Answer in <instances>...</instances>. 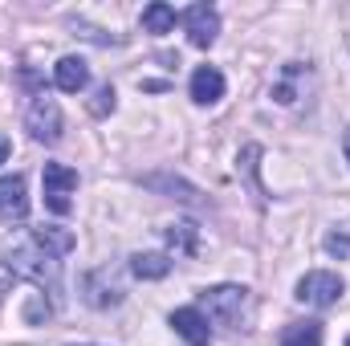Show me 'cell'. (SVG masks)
Wrapping results in <instances>:
<instances>
[{
  "label": "cell",
  "mask_w": 350,
  "mask_h": 346,
  "mask_svg": "<svg viewBox=\"0 0 350 346\" xmlns=\"http://www.w3.org/2000/svg\"><path fill=\"white\" fill-rule=\"evenodd\" d=\"M94 114H110L114 110V90L110 86H98V94H94V106H90Z\"/></svg>",
  "instance_id": "e0dca14e"
},
{
  "label": "cell",
  "mask_w": 350,
  "mask_h": 346,
  "mask_svg": "<svg viewBox=\"0 0 350 346\" xmlns=\"http://www.w3.org/2000/svg\"><path fill=\"white\" fill-rule=\"evenodd\" d=\"M172 330L183 338V343H191V346H208L212 343V326H208L204 310H196V306H179V310H172Z\"/></svg>",
  "instance_id": "52a82bcc"
},
{
  "label": "cell",
  "mask_w": 350,
  "mask_h": 346,
  "mask_svg": "<svg viewBox=\"0 0 350 346\" xmlns=\"http://www.w3.org/2000/svg\"><path fill=\"white\" fill-rule=\"evenodd\" d=\"M53 82H57V90H66V94L86 90V82H90L86 62H82V57H62V62L53 66Z\"/></svg>",
  "instance_id": "7c38bea8"
},
{
  "label": "cell",
  "mask_w": 350,
  "mask_h": 346,
  "mask_svg": "<svg viewBox=\"0 0 350 346\" xmlns=\"http://www.w3.org/2000/svg\"><path fill=\"white\" fill-rule=\"evenodd\" d=\"M8 151H12V147H8V139L0 135V163H8Z\"/></svg>",
  "instance_id": "d6986e66"
},
{
  "label": "cell",
  "mask_w": 350,
  "mask_h": 346,
  "mask_svg": "<svg viewBox=\"0 0 350 346\" xmlns=\"http://www.w3.org/2000/svg\"><path fill=\"white\" fill-rule=\"evenodd\" d=\"M131 273L143 277V281H159L172 273V257L167 253H135L131 257Z\"/></svg>",
  "instance_id": "4fadbf2b"
},
{
  "label": "cell",
  "mask_w": 350,
  "mask_h": 346,
  "mask_svg": "<svg viewBox=\"0 0 350 346\" xmlns=\"http://www.w3.org/2000/svg\"><path fill=\"white\" fill-rule=\"evenodd\" d=\"M224 98V74L216 70V66H200L196 74H191V102L196 106H212V102H220Z\"/></svg>",
  "instance_id": "30bf717a"
},
{
  "label": "cell",
  "mask_w": 350,
  "mask_h": 346,
  "mask_svg": "<svg viewBox=\"0 0 350 346\" xmlns=\"http://www.w3.org/2000/svg\"><path fill=\"white\" fill-rule=\"evenodd\" d=\"M342 293H347V281H342L338 273H326V269H314V273H306V277L297 281V302H301V306H314V310L334 306Z\"/></svg>",
  "instance_id": "277c9868"
},
{
  "label": "cell",
  "mask_w": 350,
  "mask_h": 346,
  "mask_svg": "<svg viewBox=\"0 0 350 346\" xmlns=\"http://www.w3.org/2000/svg\"><path fill=\"white\" fill-rule=\"evenodd\" d=\"M33 245L53 257H66V253H74V232L62 224H41V228H33Z\"/></svg>",
  "instance_id": "8fae6325"
},
{
  "label": "cell",
  "mask_w": 350,
  "mask_h": 346,
  "mask_svg": "<svg viewBox=\"0 0 350 346\" xmlns=\"http://www.w3.org/2000/svg\"><path fill=\"white\" fill-rule=\"evenodd\" d=\"M143 29H147V33H172L175 29V8L163 4V0L147 4V8H143Z\"/></svg>",
  "instance_id": "5bb4252c"
},
{
  "label": "cell",
  "mask_w": 350,
  "mask_h": 346,
  "mask_svg": "<svg viewBox=\"0 0 350 346\" xmlns=\"http://www.w3.org/2000/svg\"><path fill=\"white\" fill-rule=\"evenodd\" d=\"M281 346H322V326L318 322H293V326H285Z\"/></svg>",
  "instance_id": "9a60e30c"
},
{
  "label": "cell",
  "mask_w": 350,
  "mask_h": 346,
  "mask_svg": "<svg viewBox=\"0 0 350 346\" xmlns=\"http://www.w3.org/2000/svg\"><path fill=\"white\" fill-rule=\"evenodd\" d=\"M41 187H45V204H49V212L66 216V212L74 208L78 172H74V168H66V163H45V172H41Z\"/></svg>",
  "instance_id": "5b68a950"
},
{
  "label": "cell",
  "mask_w": 350,
  "mask_h": 346,
  "mask_svg": "<svg viewBox=\"0 0 350 346\" xmlns=\"http://www.w3.org/2000/svg\"><path fill=\"white\" fill-rule=\"evenodd\" d=\"M183 29H187V41L196 49H208L216 37H220V12L212 4H191L183 12Z\"/></svg>",
  "instance_id": "8992f818"
},
{
  "label": "cell",
  "mask_w": 350,
  "mask_h": 346,
  "mask_svg": "<svg viewBox=\"0 0 350 346\" xmlns=\"http://www.w3.org/2000/svg\"><path fill=\"white\" fill-rule=\"evenodd\" d=\"M167 241L179 245L183 253H191V241H196V237H191V224H172V228H167Z\"/></svg>",
  "instance_id": "2e32d148"
},
{
  "label": "cell",
  "mask_w": 350,
  "mask_h": 346,
  "mask_svg": "<svg viewBox=\"0 0 350 346\" xmlns=\"http://www.w3.org/2000/svg\"><path fill=\"white\" fill-rule=\"evenodd\" d=\"M4 265H8L16 277H29L33 285H41V289H49L53 297H62V261L53 257V253H45V249H37L33 237H29V241H12V245L4 249Z\"/></svg>",
  "instance_id": "6da1fadb"
},
{
  "label": "cell",
  "mask_w": 350,
  "mask_h": 346,
  "mask_svg": "<svg viewBox=\"0 0 350 346\" xmlns=\"http://www.w3.org/2000/svg\"><path fill=\"white\" fill-rule=\"evenodd\" d=\"M82 289H86V302L90 306H98V310H110V306H118L122 302V285L110 277V269H98V273H90L86 281H82Z\"/></svg>",
  "instance_id": "9c48e42d"
},
{
  "label": "cell",
  "mask_w": 350,
  "mask_h": 346,
  "mask_svg": "<svg viewBox=\"0 0 350 346\" xmlns=\"http://www.w3.org/2000/svg\"><path fill=\"white\" fill-rule=\"evenodd\" d=\"M25 131H29V139H33V143L53 147V143L62 139V106H57L53 98L37 94V98H33V106L25 110Z\"/></svg>",
  "instance_id": "3957f363"
},
{
  "label": "cell",
  "mask_w": 350,
  "mask_h": 346,
  "mask_svg": "<svg viewBox=\"0 0 350 346\" xmlns=\"http://www.w3.org/2000/svg\"><path fill=\"white\" fill-rule=\"evenodd\" d=\"M326 249H330V253H350V241H347V237H330V241H326Z\"/></svg>",
  "instance_id": "ac0fdd59"
},
{
  "label": "cell",
  "mask_w": 350,
  "mask_h": 346,
  "mask_svg": "<svg viewBox=\"0 0 350 346\" xmlns=\"http://www.w3.org/2000/svg\"><path fill=\"white\" fill-rule=\"evenodd\" d=\"M204 318L220 330H241L249 322V289L245 285H212L204 289Z\"/></svg>",
  "instance_id": "7a4b0ae2"
},
{
  "label": "cell",
  "mask_w": 350,
  "mask_h": 346,
  "mask_svg": "<svg viewBox=\"0 0 350 346\" xmlns=\"http://www.w3.org/2000/svg\"><path fill=\"white\" fill-rule=\"evenodd\" d=\"M347 346H350V338H347Z\"/></svg>",
  "instance_id": "44dd1931"
},
{
  "label": "cell",
  "mask_w": 350,
  "mask_h": 346,
  "mask_svg": "<svg viewBox=\"0 0 350 346\" xmlns=\"http://www.w3.org/2000/svg\"><path fill=\"white\" fill-rule=\"evenodd\" d=\"M0 216H4V220H25V216H29V187H25V175H0Z\"/></svg>",
  "instance_id": "ba28073f"
},
{
  "label": "cell",
  "mask_w": 350,
  "mask_h": 346,
  "mask_svg": "<svg viewBox=\"0 0 350 346\" xmlns=\"http://www.w3.org/2000/svg\"><path fill=\"white\" fill-rule=\"evenodd\" d=\"M342 151H347V163H350V127H347V135H342Z\"/></svg>",
  "instance_id": "ffe728a7"
}]
</instances>
